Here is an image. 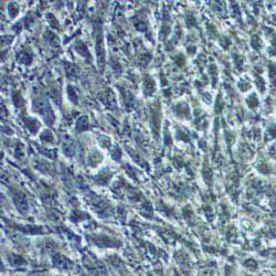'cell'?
Segmentation results:
<instances>
[{"label":"cell","mask_w":276,"mask_h":276,"mask_svg":"<svg viewBox=\"0 0 276 276\" xmlns=\"http://www.w3.org/2000/svg\"><path fill=\"white\" fill-rule=\"evenodd\" d=\"M33 109L43 117L45 123L51 125L54 121V114L49 102L44 98H36L33 101Z\"/></svg>","instance_id":"cell-1"},{"label":"cell","mask_w":276,"mask_h":276,"mask_svg":"<svg viewBox=\"0 0 276 276\" xmlns=\"http://www.w3.org/2000/svg\"><path fill=\"white\" fill-rule=\"evenodd\" d=\"M155 87H156L155 81L152 80L151 77L147 76L146 80L144 81V91H145V93L147 95H150V94H152L155 92Z\"/></svg>","instance_id":"cell-2"},{"label":"cell","mask_w":276,"mask_h":276,"mask_svg":"<svg viewBox=\"0 0 276 276\" xmlns=\"http://www.w3.org/2000/svg\"><path fill=\"white\" fill-rule=\"evenodd\" d=\"M88 128V119L86 116H82L76 123V129L79 132H83Z\"/></svg>","instance_id":"cell-3"},{"label":"cell","mask_w":276,"mask_h":276,"mask_svg":"<svg viewBox=\"0 0 276 276\" xmlns=\"http://www.w3.org/2000/svg\"><path fill=\"white\" fill-rule=\"evenodd\" d=\"M27 125L28 128L32 132H36L39 130V128H40V123L36 118H29L27 121Z\"/></svg>","instance_id":"cell-4"},{"label":"cell","mask_w":276,"mask_h":276,"mask_svg":"<svg viewBox=\"0 0 276 276\" xmlns=\"http://www.w3.org/2000/svg\"><path fill=\"white\" fill-rule=\"evenodd\" d=\"M41 139L42 140H44V141H47V143L52 141L53 140L52 132H50V130H44V132H42V135H41Z\"/></svg>","instance_id":"cell-5"},{"label":"cell","mask_w":276,"mask_h":276,"mask_svg":"<svg viewBox=\"0 0 276 276\" xmlns=\"http://www.w3.org/2000/svg\"><path fill=\"white\" fill-rule=\"evenodd\" d=\"M247 104L248 106H251V107H256L257 104H259V101H257V97L255 94H253L251 97H248L247 98Z\"/></svg>","instance_id":"cell-6"},{"label":"cell","mask_w":276,"mask_h":276,"mask_svg":"<svg viewBox=\"0 0 276 276\" xmlns=\"http://www.w3.org/2000/svg\"><path fill=\"white\" fill-rule=\"evenodd\" d=\"M268 134L272 135V137H274V136L276 135V126L270 127V128H268Z\"/></svg>","instance_id":"cell-7"}]
</instances>
